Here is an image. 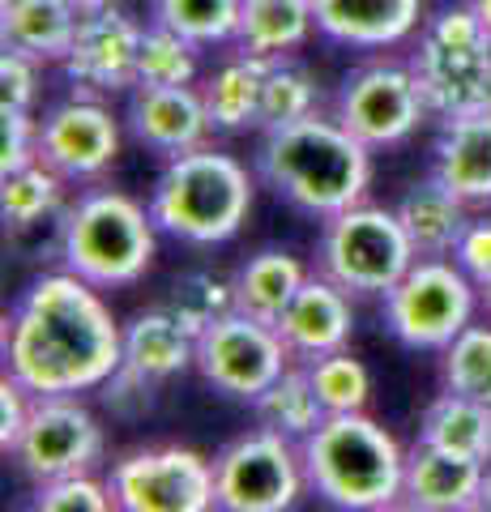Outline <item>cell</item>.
I'll return each mask as SVG.
<instances>
[{"mask_svg":"<svg viewBox=\"0 0 491 512\" xmlns=\"http://www.w3.org/2000/svg\"><path fill=\"white\" fill-rule=\"evenodd\" d=\"M124 512H210L218 508L214 461L184 444H154L124 453L107 474Z\"/></svg>","mask_w":491,"mask_h":512,"instance_id":"10","label":"cell"},{"mask_svg":"<svg viewBox=\"0 0 491 512\" xmlns=\"http://www.w3.org/2000/svg\"><path fill=\"white\" fill-rule=\"evenodd\" d=\"M479 508L491 512V474H487V483H483V504H479Z\"/></svg>","mask_w":491,"mask_h":512,"instance_id":"45","label":"cell"},{"mask_svg":"<svg viewBox=\"0 0 491 512\" xmlns=\"http://www.w3.org/2000/svg\"><path fill=\"white\" fill-rule=\"evenodd\" d=\"M316 9L312 0H244L240 26H235V47L261 60L295 56L312 39Z\"/></svg>","mask_w":491,"mask_h":512,"instance_id":"24","label":"cell"},{"mask_svg":"<svg viewBox=\"0 0 491 512\" xmlns=\"http://www.w3.org/2000/svg\"><path fill=\"white\" fill-rule=\"evenodd\" d=\"M257 175L287 205L312 218H334L368 197L372 146L338 116H308L287 128H269L257 150Z\"/></svg>","mask_w":491,"mask_h":512,"instance_id":"2","label":"cell"},{"mask_svg":"<svg viewBox=\"0 0 491 512\" xmlns=\"http://www.w3.org/2000/svg\"><path fill=\"white\" fill-rule=\"evenodd\" d=\"M231 282H235V308L257 316V320H269V325H278L282 312L291 308V299L299 295V286L308 282V269L291 252L261 248L240 265V274H235Z\"/></svg>","mask_w":491,"mask_h":512,"instance_id":"25","label":"cell"},{"mask_svg":"<svg viewBox=\"0 0 491 512\" xmlns=\"http://www.w3.org/2000/svg\"><path fill=\"white\" fill-rule=\"evenodd\" d=\"M252 414H257V427H269V431H278V436H287L295 444H304L316 427H321L325 419V406H321V397H316V384L308 376V363L304 367H287L269 389L252 402Z\"/></svg>","mask_w":491,"mask_h":512,"instance_id":"28","label":"cell"},{"mask_svg":"<svg viewBox=\"0 0 491 512\" xmlns=\"http://www.w3.org/2000/svg\"><path fill=\"white\" fill-rule=\"evenodd\" d=\"M124 367L163 384L171 376L197 367V333H188L171 308H146L124 325Z\"/></svg>","mask_w":491,"mask_h":512,"instance_id":"22","label":"cell"},{"mask_svg":"<svg viewBox=\"0 0 491 512\" xmlns=\"http://www.w3.org/2000/svg\"><path fill=\"white\" fill-rule=\"evenodd\" d=\"M120 154V120L99 94H73L39 120V158L65 180H94Z\"/></svg>","mask_w":491,"mask_h":512,"instance_id":"14","label":"cell"},{"mask_svg":"<svg viewBox=\"0 0 491 512\" xmlns=\"http://www.w3.org/2000/svg\"><path fill=\"white\" fill-rule=\"evenodd\" d=\"M82 9L73 0H0V43L39 64H65Z\"/></svg>","mask_w":491,"mask_h":512,"instance_id":"20","label":"cell"},{"mask_svg":"<svg viewBox=\"0 0 491 512\" xmlns=\"http://www.w3.org/2000/svg\"><path fill=\"white\" fill-rule=\"evenodd\" d=\"M415 261L419 252L398 210H380L368 201L325 218L321 244H316V274L338 282L355 299H385Z\"/></svg>","mask_w":491,"mask_h":512,"instance_id":"7","label":"cell"},{"mask_svg":"<svg viewBox=\"0 0 491 512\" xmlns=\"http://www.w3.org/2000/svg\"><path fill=\"white\" fill-rule=\"evenodd\" d=\"M77 9H99V5H112V0H73Z\"/></svg>","mask_w":491,"mask_h":512,"instance_id":"44","label":"cell"},{"mask_svg":"<svg viewBox=\"0 0 491 512\" xmlns=\"http://www.w3.org/2000/svg\"><path fill=\"white\" fill-rule=\"evenodd\" d=\"M316 30L355 52H385L423 26V0H312Z\"/></svg>","mask_w":491,"mask_h":512,"instance_id":"17","label":"cell"},{"mask_svg":"<svg viewBox=\"0 0 491 512\" xmlns=\"http://www.w3.org/2000/svg\"><path fill=\"white\" fill-rule=\"evenodd\" d=\"M60 205H65V175L52 171L43 158L22 171L0 175V214H5L9 231L39 227L43 218L60 214Z\"/></svg>","mask_w":491,"mask_h":512,"instance_id":"29","label":"cell"},{"mask_svg":"<svg viewBox=\"0 0 491 512\" xmlns=\"http://www.w3.org/2000/svg\"><path fill=\"white\" fill-rule=\"evenodd\" d=\"M419 440L445 448V453H457V457H470V461L491 466V406L445 389L432 406L423 410Z\"/></svg>","mask_w":491,"mask_h":512,"instance_id":"27","label":"cell"},{"mask_svg":"<svg viewBox=\"0 0 491 512\" xmlns=\"http://www.w3.org/2000/svg\"><path fill=\"white\" fill-rule=\"evenodd\" d=\"M398 218L419 256H453L457 239L470 227V205L432 171L398 201Z\"/></svg>","mask_w":491,"mask_h":512,"instance_id":"23","label":"cell"},{"mask_svg":"<svg viewBox=\"0 0 491 512\" xmlns=\"http://www.w3.org/2000/svg\"><path fill=\"white\" fill-rule=\"evenodd\" d=\"M440 355L445 389L491 406V325H466Z\"/></svg>","mask_w":491,"mask_h":512,"instance_id":"34","label":"cell"},{"mask_svg":"<svg viewBox=\"0 0 491 512\" xmlns=\"http://www.w3.org/2000/svg\"><path fill=\"white\" fill-rule=\"evenodd\" d=\"M304 448L308 491L346 512H385L402 504L406 448L368 410L325 414Z\"/></svg>","mask_w":491,"mask_h":512,"instance_id":"3","label":"cell"},{"mask_svg":"<svg viewBox=\"0 0 491 512\" xmlns=\"http://www.w3.org/2000/svg\"><path fill=\"white\" fill-rule=\"evenodd\" d=\"M154 389H158L154 380L137 376L133 367H124V363H120L116 372L103 380L99 397H103L107 406H112V414H120V419H137V414H146V410L154 406Z\"/></svg>","mask_w":491,"mask_h":512,"instance_id":"39","label":"cell"},{"mask_svg":"<svg viewBox=\"0 0 491 512\" xmlns=\"http://www.w3.org/2000/svg\"><path fill=\"white\" fill-rule=\"evenodd\" d=\"M124 363V325L73 269L30 282L5 320V372L30 393H94Z\"/></svg>","mask_w":491,"mask_h":512,"instance_id":"1","label":"cell"},{"mask_svg":"<svg viewBox=\"0 0 491 512\" xmlns=\"http://www.w3.org/2000/svg\"><path fill=\"white\" fill-rule=\"evenodd\" d=\"M137 52H141V26L112 0V5H99V9H82L73 47L65 56V73L86 94L133 90Z\"/></svg>","mask_w":491,"mask_h":512,"instance_id":"15","label":"cell"},{"mask_svg":"<svg viewBox=\"0 0 491 512\" xmlns=\"http://www.w3.org/2000/svg\"><path fill=\"white\" fill-rule=\"evenodd\" d=\"M56 248L77 278L94 282L99 291H120L150 274L158 222L150 205L133 201L129 192L90 188L60 214Z\"/></svg>","mask_w":491,"mask_h":512,"instance_id":"5","label":"cell"},{"mask_svg":"<svg viewBox=\"0 0 491 512\" xmlns=\"http://www.w3.org/2000/svg\"><path fill=\"white\" fill-rule=\"evenodd\" d=\"M163 308H171V316H176L188 333L201 338L214 320L235 312V282L210 274V269H188V274L171 282Z\"/></svg>","mask_w":491,"mask_h":512,"instance_id":"31","label":"cell"},{"mask_svg":"<svg viewBox=\"0 0 491 512\" xmlns=\"http://www.w3.org/2000/svg\"><path fill=\"white\" fill-rule=\"evenodd\" d=\"M30 483L94 474L103 461V423L77 393H35L18 448L9 453Z\"/></svg>","mask_w":491,"mask_h":512,"instance_id":"13","label":"cell"},{"mask_svg":"<svg viewBox=\"0 0 491 512\" xmlns=\"http://www.w3.org/2000/svg\"><path fill=\"white\" fill-rule=\"evenodd\" d=\"M214 483L227 512H287L308 491L304 448L269 427L244 431L214 457Z\"/></svg>","mask_w":491,"mask_h":512,"instance_id":"9","label":"cell"},{"mask_svg":"<svg viewBox=\"0 0 491 512\" xmlns=\"http://www.w3.org/2000/svg\"><path fill=\"white\" fill-rule=\"evenodd\" d=\"M30 406H35V393H30L13 372L0 376V453H5V457L22 440L26 419H30Z\"/></svg>","mask_w":491,"mask_h":512,"instance_id":"40","label":"cell"},{"mask_svg":"<svg viewBox=\"0 0 491 512\" xmlns=\"http://www.w3.org/2000/svg\"><path fill=\"white\" fill-rule=\"evenodd\" d=\"M334 116L372 150L402 146L432 116L410 60H368L351 69L338 86Z\"/></svg>","mask_w":491,"mask_h":512,"instance_id":"11","label":"cell"},{"mask_svg":"<svg viewBox=\"0 0 491 512\" xmlns=\"http://www.w3.org/2000/svg\"><path fill=\"white\" fill-rule=\"evenodd\" d=\"M39 163V120L35 111H0V175Z\"/></svg>","mask_w":491,"mask_h":512,"instance_id":"37","label":"cell"},{"mask_svg":"<svg viewBox=\"0 0 491 512\" xmlns=\"http://www.w3.org/2000/svg\"><path fill=\"white\" fill-rule=\"evenodd\" d=\"M244 0H154V22L180 30L197 47L235 43Z\"/></svg>","mask_w":491,"mask_h":512,"instance_id":"33","label":"cell"},{"mask_svg":"<svg viewBox=\"0 0 491 512\" xmlns=\"http://www.w3.org/2000/svg\"><path fill=\"white\" fill-rule=\"evenodd\" d=\"M479 303H483V312L491 316V278H487V282L479 286Z\"/></svg>","mask_w":491,"mask_h":512,"instance_id":"43","label":"cell"},{"mask_svg":"<svg viewBox=\"0 0 491 512\" xmlns=\"http://www.w3.org/2000/svg\"><path fill=\"white\" fill-rule=\"evenodd\" d=\"M483 483H487L483 461L457 457L419 440L406 453L402 504L415 512H470L483 504Z\"/></svg>","mask_w":491,"mask_h":512,"instance_id":"19","label":"cell"},{"mask_svg":"<svg viewBox=\"0 0 491 512\" xmlns=\"http://www.w3.org/2000/svg\"><path fill=\"white\" fill-rule=\"evenodd\" d=\"M410 69L432 116L457 120L491 111V30L479 22L470 0H453L427 13L410 52Z\"/></svg>","mask_w":491,"mask_h":512,"instance_id":"6","label":"cell"},{"mask_svg":"<svg viewBox=\"0 0 491 512\" xmlns=\"http://www.w3.org/2000/svg\"><path fill=\"white\" fill-rule=\"evenodd\" d=\"M150 214L163 235L214 248L240 235L252 214V175L235 154L214 146L167 158L150 188Z\"/></svg>","mask_w":491,"mask_h":512,"instance_id":"4","label":"cell"},{"mask_svg":"<svg viewBox=\"0 0 491 512\" xmlns=\"http://www.w3.org/2000/svg\"><path fill=\"white\" fill-rule=\"evenodd\" d=\"M35 508L39 512H107L116 508V500L107 478L99 483L94 474H65V478H52V483H39Z\"/></svg>","mask_w":491,"mask_h":512,"instance_id":"36","label":"cell"},{"mask_svg":"<svg viewBox=\"0 0 491 512\" xmlns=\"http://www.w3.org/2000/svg\"><path fill=\"white\" fill-rule=\"evenodd\" d=\"M479 308V282L453 256H419L385 295V329L406 350H445Z\"/></svg>","mask_w":491,"mask_h":512,"instance_id":"8","label":"cell"},{"mask_svg":"<svg viewBox=\"0 0 491 512\" xmlns=\"http://www.w3.org/2000/svg\"><path fill=\"white\" fill-rule=\"evenodd\" d=\"M355 295H346L338 282H329L325 274H308V282L299 286V295L291 299V308L282 312L278 333L287 338L291 355L299 363L321 359L329 350H346L355 333Z\"/></svg>","mask_w":491,"mask_h":512,"instance_id":"18","label":"cell"},{"mask_svg":"<svg viewBox=\"0 0 491 512\" xmlns=\"http://www.w3.org/2000/svg\"><path fill=\"white\" fill-rule=\"evenodd\" d=\"M269 60L235 52L223 69H214L205 77V111H210L214 133H244L261 116V86H265Z\"/></svg>","mask_w":491,"mask_h":512,"instance_id":"26","label":"cell"},{"mask_svg":"<svg viewBox=\"0 0 491 512\" xmlns=\"http://www.w3.org/2000/svg\"><path fill=\"white\" fill-rule=\"evenodd\" d=\"M436 175L470 210L491 205V111L445 120L436 141Z\"/></svg>","mask_w":491,"mask_h":512,"instance_id":"21","label":"cell"},{"mask_svg":"<svg viewBox=\"0 0 491 512\" xmlns=\"http://www.w3.org/2000/svg\"><path fill=\"white\" fill-rule=\"evenodd\" d=\"M453 261L479 286L491 278V218H470V227L462 231V239L453 248Z\"/></svg>","mask_w":491,"mask_h":512,"instance_id":"41","label":"cell"},{"mask_svg":"<svg viewBox=\"0 0 491 512\" xmlns=\"http://www.w3.org/2000/svg\"><path fill=\"white\" fill-rule=\"evenodd\" d=\"M295 363L287 338L278 325L257 320L248 312H227L214 320L210 329L197 338V372L205 384H214L218 393L235 397V402H257V397L274 384L287 367Z\"/></svg>","mask_w":491,"mask_h":512,"instance_id":"12","label":"cell"},{"mask_svg":"<svg viewBox=\"0 0 491 512\" xmlns=\"http://www.w3.org/2000/svg\"><path fill=\"white\" fill-rule=\"evenodd\" d=\"M470 9L479 13V22H483V26L491 30V0H470Z\"/></svg>","mask_w":491,"mask_h":512,"instance_id":"42","label":"cell"},{"mask_svg":"<svg viewBox=\"0 0 491 512\" xmlns=\"http://www.w3.org/2000/svg\"><path fill=\"white\" fill-rule=\"evenodd\" d=\"M193 82H197V43L163 22L141 30L137 86H193Z\"/></svg>","mask_w":491,"mask_h":512,"instance_id":"32","label":"cell"},{"mask_svg":"<svg viewBox=\"0 0 491 512\" xmlns=\"http://www.w3.org/2000/svg\"><path fill=\"white\" fill-rule=\"evenodd\" d=\"M39 103V60L22 52L0 56V111H35Z\"/></svg>","mask_w":491,"mask_h":512,"instance_id":"38","label":"cell"},{"mask_svg":"<svg viewBox=\"0 0 491 512\" xmlns=\"http://www.w3.org/2000/svg\"><path fill=\"white\" fill-rule=\"evenodd\" d=\"M321 107V90H316V77L299 64L295 56H282V60H269L265 69V86H261V116L257 128H287L295 120H308L316 116Z\"/></svg>","mask_w":491,"mask_h":512,"instance_id":"30","label":"cell"},{"mask_svg":"<svg viewBox=\"0 0 491 512\" xmlns=\"http://www.w3.org/2000/svg\"><path fill=\"white\" fill-rule=\"evenodd\" d=\"M129 133L146 150L176 158L210 141L214 124L205 111V94L197 86H133L129 99Z\"/></svg>","mask_w":491,"mask_h":512,"instance_id":"16","label":"cell"},{"mask_svg":"<svg viewBox=\"0 0 491 512\" xmlns=\"http://www.w3.org/2000/svg\"><path fill=\"white\" fill-rule=\"evenodd\" d=\"M308 376H312L316 397H321V406L329 414L368 410V402H372V372L351 355V346L329 350L321 359H308Z\"/></svg>","mask_w":491,"mask_h":512,"instance_id":"35","label":"cell"}]
</instances>
